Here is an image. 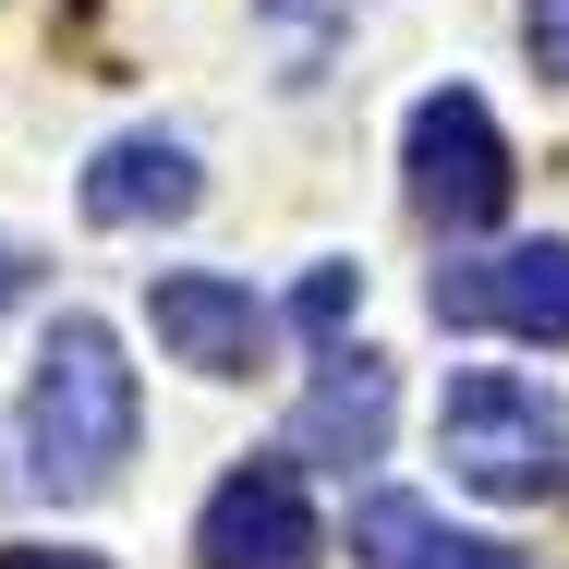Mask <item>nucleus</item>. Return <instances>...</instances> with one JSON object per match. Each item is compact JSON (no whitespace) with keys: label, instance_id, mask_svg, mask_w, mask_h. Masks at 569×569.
I'll return each mask as SVG.
<instances>
[{"label":"nucleus","instance_id":"1","mask_svg":"<svg viewBox=\"0 0 569 569\" xmlns=\"http://www.w3.org/2000/svg\"><path fill=\"white\" fill-rule=\"evenodd\" d=\"M133 363L98 316H61L37 340V376H24V485L37 497H110L121 460H133Z\"/></svg>","mask_w":569,"mask_h":569},{"label":"nucleus","instance_id":"2","mask_svg":"<svg viewBox=\"0 0 569 569\" xmlns=\"http://www.w3.org/2000/svg\"><path fill=\"white\" fill-rule=\"evenodd\" d=\"M437 460H449V485H472V497L533 509V497L569 485V425H558V400L521 388V376H449V400H437Z\"/></svg>","mask_w":569,"mask_h":569},{"label":"nucleus","instance_id":"3","mask_svg":"<svg viewBox=\"0 0 569 569\" xmlns=\"http://www.w3.org/2000/svg\"><path fill=\"white\" fill-rule=\"evenodd\" d=\"M400 170H412V207L437 230H497L509 219V133H497V110L472 98V86H437V98H412V121H400Z\"/></svg>","mask_w":569,"mask_h":569},{"label":"nucleus","instance_id":"4","mask_svg":"<svg viewBox=\"0 0 569 569\" xmlns=\"http://www.w3.org/2000/svg\"><path fill=\"white\" fill-rule=\"evenodd\" d=\"M437 328H497V340H569V242H497L437 267Z\"/></svg>","mask_w":569,"mask_h":569},{"label":"nucleus","instance_id":"5","mask_svg":"<svg viewBox=\"0 0 569 569\" xmlns=\"http://www.w3.org/2000/svg\"><path fill=\"white\" fill-rule=\"evenodd\" d=\"M194 558L207 569H316V497L291 460H242L207 521H194Z\"/></svg>","mask_w":569,"mask_h":569},{"label":"nucleus","instance_id":"6","mask_svg":"<svg viewBox=\"0 0 569 569\" xmlns=\"http://www.w3.org/2000/svg\"><path fill=\"white\" fill-rule=\"evenodd\" d=\"M146 328L170 340V363H194V376H254L267 363V303L242 291V279H219V267H170L158 291H146Z\"/></svg>","mask_w":569,"mask_h":569},{"label":"nucleus","instance_id":"7","mask_svg":"<svg viewBox=\"0 0 569 569\" xmlns=\"http://www.w3.org/2000/svg\"><path fill=\"white\" fill-rule=\"evenodd\" d=\"M73 194H86V219H98V230H158V219H194L207 170H194L182 133H110V146L86 158Z\"/></svg>","mask_w":569,"mask_h":569},{"label":"nucleus","instance_id":"8","mask_svg":"<svg viewBox=\"0 0 569 569\" xmlns=\"http://www.w3.org/2000/svg\"><path fill=\"white\" fill-rule=\"evenodd\" d=\"M388 412H400V376L376 363V351H328V376L303 388V412H291V460H376L388 449Z\"/></svg>","mask_w":569,"mask_h":569},{"label":"nucleus","instance_id":"9","mask_svg":"<svg viewBox=\"0 0 569 569\" xmlns=\"http://www.w3.org/2000/svg\"><path fill=\"white\" fill-rule=\"evenodd\" d=\"M363 546H376V569H521L509 546H472V533H437L412 497H376L363 509Z\"/></svg>","mask_w":569,"mask_h":569},{"label":"nucleus","instance_id":"10","mask_svg":"<svg viewBox=\"0 0 569 569\" xmlns=\"http://www.w3.org/2000/svg\"><path fill=\"white\" fill-rule=\"evenodd\" d=\"M254 37H267V73L279 86H316L351 49V0H254Z\"/></svg>","mask_w":569,"mask_h":569},{"label":"nucleus","instance_id":"11","mask_svg":"<svg viewBox=\"0 0 569 569\" xmlns=\"http://www.w3.org/2000/svg\"><path fill=\"white\" fill-rule=\"evenodd\" d=\"M351 303H363V267H316V279L291 291V328H303V340H328V351H340Z\"/></svg>","mask_w":569,"mask_h":569},{"label":"nucleus","instance_id":"12","mask_svg":"<svg viewBox=\"0 0 569 569\" xmlns=\"http://www.w3.org/2000/svg\"><path fill=\"white\" fill-rule=\"evenodd\" d=\"M521 37H533V61H546V73H569V0H533V12H521Z\"/></svg>","mask_w":569,"mask_h":569},{"label":"nucleus","instance_id":"13","mask_svg":"<svg viewBox=\"0 0 569 569\" xmlns=\"http://www.w3.org/2000/svg\"><path fill=\"white\" fill-rule=\"evenodd\" d=\"M0 569H110V558H86V546H0Z\"/></svg>","mask_w":569,"mask_h":569},{"label":"nucleus","instance_id":"14","mask_svg":"<svg viewBox=\"0 0 569 569\" xmlns=\"http://www.w3.org/2000/svg\"><path fill=\"white\" fill-rule=\"evenodd\" d=\"M12 291H24V254H12V242H0V316H12Z\"/></svg>","mask_w":569,"mask_h":569}]
</instances>
